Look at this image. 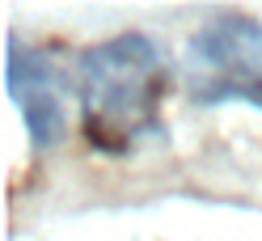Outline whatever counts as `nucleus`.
<instances>
[{
    "label": "nucleus",
    "mask_w": 262,
    "mask_h": 241,
    "mask_svg": "<svg viewBox=\"0 0 262 241\" xmlns=\"http://www.w3.org/2000/svg\"><path fill=\"white\" fill-rule=\"evenodd\" d=\"M5 85L13 106L26 119V136L34 148H55L68 132V115H63L59 98V76L51 59L42 51H30L21 38H9V59H5Z\"/></svg>",
    "instance_id": "obj_3"
},
{
    "label": "nucleus",
    "mask_w": 262,
    "mask_h": 241,
    "mask_svg": "<svg viewBox=\"0 0 262 241\" xmlns=\"http://www.w3.org/2000/svg\"><path fill=\"white\" fill-rule=\"evenodd\" d=\"M182 80L194 106H254L262 110V21L250 13H220L186 42Z\"/></svg>",
    "instance_id": "obj_2"
},
{
    "label": "nucleus",
    "mask_w": 262,
    "mask_h": 241,
    "mask_svg": "<svg viewBox=\"0 0 262 241\" xmlns=\"http://www.w3.org/2000/svg\"><path fill=\"white\" fill-rule=\"evenodd\" d=\"M80 119L97 152L127 157L161 136V106L169 98V63L148 34H114L89 47L76 68Z\"/></svg>",
    "instance_id": "obj_1"
}]
</instances>
